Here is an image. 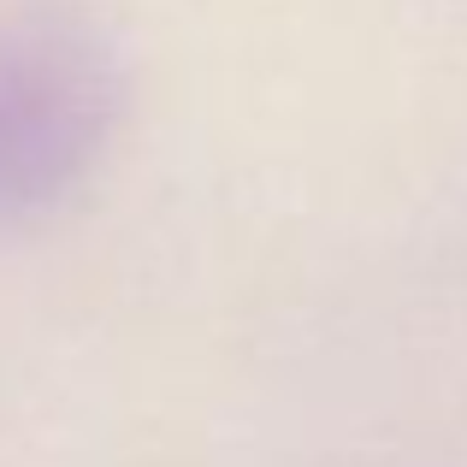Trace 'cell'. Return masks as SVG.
I'll return each mask as SVG.
<instances>
[{
  "instance_id": "6da1fadb",
  "label": "cell",
  "mask_w": 467,
  "mask_h": 467,
  "mask_svg": "<svg viewBox=\"0 0 467 467\" xmlns=\"http://www.w3.org/2000/svg\"><path fill=\"white\" fill-rule=\"evenodd\" d=\"M125 113L130 66L101 18L71 6L0 18V237L78 202Z\"/></svg>"
}]
</instances>
